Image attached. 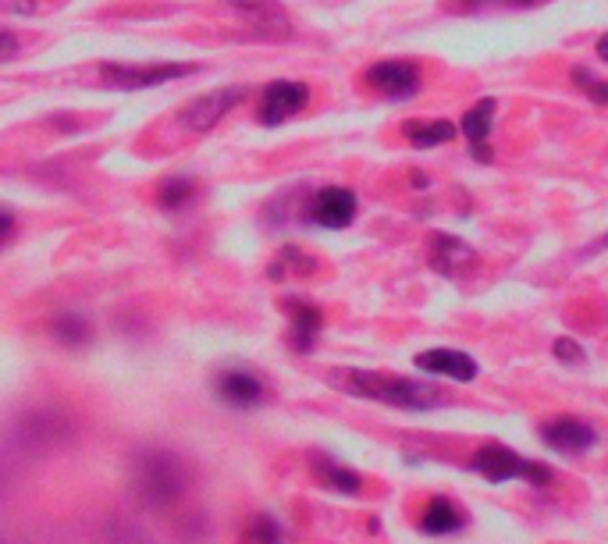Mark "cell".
Instances as JSON below:
<instances>
[{"mask_svg": "<svg viewBox=\"0 0 608 544\" xmlns=\"http://www.w3.org/2000/svg\"><path fill=\"white\" fill-rule=\"evenodd\" d=\"M328 381L338 392L395 406V410H413V413L434 410V406L445 402V392H437L434 384L399 378V373H381V370H349L346 367V370H331Z\"/></svg>", "mask_w": 608, "mask_h": 544, "instance_id": "6da1fadb", "label": "cell"}, {"mask_svg": "<svg viewBox=\"0 0 608 544\" xmlns=\"http://www.w3.org/2000/svg\"><path fill=\"white\" fill-rule=\"evenodd\" d=\"M470 470L481 473L484 481L492 484H505V481H530V484H548L552 481V470L534 463V459H523L513 449L505 445H481L470 459Z\"/></svg>", "mask_w": 608, "mask_h": 544, "instance_id": "7a4b0ae2", "label": "cell"}, {"mask_svg": "<svg viewBox=\"0 0 608 544\" xmlns=\"http://www.w3.org/2000/svg\"><path fill=\"white\" fill-rule=\"evenodd\" d=\"M199 72V64H104L100 68V86L107 90H122V93H135V90H154L164 86V82H175Z\"/></svg>", "mask_w": 608, "mask_h": 544, "instance_id": "3957f363", "label": "cell"}, {"mask_svg": "<svg viewBox=\"0 0 608 544\" xmlns=\"http://www.w3.org/2000/svg\"><path fill=\"white\" fill-rule=\"evenodd\" d=\"M246 90L243 86H228V90H214V93H203L196 100H189L182 111H178V125L189 129V132H210L221 117L243 104Z\"/></svg>", "mask_w": 608, "mask_h": 544, "instance_id": "277c9868", "label": "cell"}, {"mask_svg": "<svg viewBox=\"0 0 608 544\" xmlns=\"http://www.w3.org/2000/svg\"><path fill=\"white\" fill-rule=\"evenodd\" d=\"M307 104H310V86H307V82L278 79V82H270V86L264 90L257 117H260V125L275 129L281 122H289V117H296Z\"/></svg>", "mask_w": 608, "mask_h": 544, "instance_id": "5b68a950", "label": "cell"}, {"mask_svg": "<svg viewBox=\"0 0 608 544\" xmlns=\"http://www.w3.org/2000/svg\"><path fill=\"white\" fill-rule=\"evenodd\" d=\"M363 79L388 100H410L420 93V68L410 61H378L367 68Z\"/></svg>", "mask_w": 608, "mask_h": 544, "instance_id": "8992f818", "label": "cell"}, {"mask_svg": "<svg viewBox=\"0 0 608 544\" xmlns=\"http://www.w3.org/2000/svg\"><path fill=\"white\" fill-rule=\"evenodd\" d=\"M140 487H143L146 499L172 502L182 491V466L175 463L172 455L150 452V455H143V463H140Z\"/></svg>", "mask_w": 608, "mask_h": 544, "instance_id": "52a82bcc", "label": "cell"}, {"mask_svg": "<svg viewBox=\"0 0 608 544\" xmlns=\"http://www.w3.org/2000/svg\"><path fill=\"white\" fill-rule=\"evenodd\" d=\"M357 193L342 189V185H328L310 199V220L320 228H349L352 217H357Z\"/></svg>", "mask_w": 608, "mask_h": 544, "instance_id": "ba28073f", "label": "cell"}, {"mask_svg": "<svg viewBox=\"0 0 608 544\" xmlns=\"http://www.w3.org/2000/svg\"><path fill=\"white\" fill-rule=\"evenodd\" d=\"M540 438H545V445L555 449V452L577 455V452L595 449L598 431L590 428V423L577 420V417H559V420H552V423L540 428Z\"/></svg>", "mask_w": 608, "mask_h": 544, "instance_id": "9c48e42d", "label": "cell"}, {"mask_svg": "<svg viewBox=\"0 0 608 544\" xmlns=\"http://www.w3.org/2000/svg\"><path fill=\"white\" fill-rule=\"evenodd\" d=\"M416 370L442 373L449 381H473L477 378V363L463 349H427L416 356Z\"/></svg>", "mask_w": 608, "mask_h": 544, "instance_id": "30bf717a", "label": "cell"}, {"mask_svg": "<svg viewBox=\"0 0 608 544\" xmlns=\"http://www.w3.org/2000/svg\"><path fill=\"white\" fill-rule=\"evenodd\" d=\"M217 396H221L228 406H239V410H249V406H257L264 399V381L257 378V373L249 370H225L217 373Z\"/></svg>", "mask_w": 608, "mask_h": 544, "instance_id": "8fae6325", "label": "cell"}, {"mask_svg": "<svg viewBox=\"0 0 608 544\" xmlns=\"http://www.w3.org/2000/svg\"><path fill=\"white\" fill-rule=\"evenodd\" d=\"M495 114H498V104L495 96H484L477 100L466 114H463V135L473 143V153H477V161H487V135L495 129Z\"/></svg>", "mask_w": 608, "mask_h": 544, "instance_id": "7c38bea8", "label": "cell"}, {"mask_svg": "<svg viewBox=\"0 0 608 544\" xmlns=\"http://www.w3.org/2000/svg\"><path fill=\"white\" fill-rule=\"evenodd\" d=\"M285 310L292 317V346L299 352H310L320 328H324V314H320L313 302H302V299H285Z\"/></svg>", "mask_w": 608, "mask_h": 544, "instance_id": "4fadbf2b", "label": "cell"}, {"mask_svg": "<svg viewBox=\"0 0 608 544\" xmlns=\"http://www.w3.org/2000/svg\"><path fill=\"white\" fill-rule=\"evenodd\" d=\"M463 523H466V516L449 499H431L424 505V513H420V531L434 534V537H445V534L463 531Z\"/></svg>", "mask_w": 608, "mask_h": 544, "instance_id": "5bb4252c", "label": "cell"}, {"mask_svg": "<svg viewBox=\"0 0 608 544\" xmlns=\"http://www.w3.org/2000/svg\"><path fill=\"white\" fill-rule=\"evenodd\" d=\"M405 140H410L416 150H431V146H442L455 140V125L437 117V122H410L405 125Z\"/></svg>", "mask_w": 608, "mask_h": 544, "instance_id": "9a60e30c", "label": "cell"}, {"mask_svg": "<svg viewBox=\"0 0 608 544\" xmlns=\"http://www.w3.org/2000/svg\"><path fill=\"white\" fill-rule=\"evenodd\" d=\"M313 470H317V478H320V481L338 491V495H357L360 484H363L357 470H349V466H342V463H334V459H320V455H317V466H313Z\"/></svg>", "mask_w": 608, "mask_h": 544, "instance_id": "2e32d148", "label": "cell"}, {"mask_svg": "<svg viewBox=\"0 0 608 544\" xmlns=\"http://www.w3.org/2000/svg\"><path fill=\"white\" fill-rule=\"evenodd\" d=\"M434 270H445V275H452L455 267H460L463 260H470V249L455 239V235H434Z\"/></svg>", "mask_w": 608, "mask_h": 544, "instance_id": "e0dca14e", "label": "cell"}, {"mask_svg": "<svg viewBox=\"0 0 608 544\" xmlns=\"http://www.w3.org/2000/svg\"><path fill=\"white\" fill-rule=\"evenodd\" d=\"M196 196V182L193 178H164L161 182V189H157V203L164 211H182V207H189V199Z\"/></svg>", "mask_w": 608, "mask_h": 544, "instance_id": "ac0fdd59", "label": "cell"}, {"mask_svg": "<svg viewBox=\"0 0 608 544\" xmlns=\"http://www.w3.org/2000/svg\"><path fill=\"white\" fill-rule=\"evenodd\" d=\"M90 325L82 317H75V314H64V317H58L54 320V338L61 346H68V349H79V346H86L90 342Z\"/></svg>", "mask_w": 608, "mask_h": 544, "instance_id": "d6986e66", "label": "cell"}, {"mask_svg": "<svg viewBox=\"0 0 608 544\" xmlns=\"http://www.w3.org/2000/svg\"><path fill=\"white\" fill-rule=\"evenodd\" d=\"M573 82H577V86L584 90V96H590L595 104H601V107L608 104V82L598 79L590 68H573Z\"/></svg>", "mask_w": 608, "mask_h": 544, "instance_id": "ffe728a7", "label": "cell"}, {"mask_svg": "<svg viewBox=\"0 0 608 544\" xmlns=\"http://www.w3.org/2000/svg\"><path fill=\"white\" fill-rule=\"evenodd\" d=\"M246 544H281V526L270 516H257L246 526Z\"/></svg>", "mask_w": 608, "mask_h": 544, "instance_id": "44dd1931", "label": "cell"}, {"mask_svg": "<svg viewBox=\"0 0 608 544\" xmlns=\"http://www.w3.org/2000/svg\"><path fill=\"white\" fill-rule=\"evenodd\" d=\"M540 0H466V8L473 11H519V8H534Z\"/></svg>", "mask_w": 608, "mask_h": 544, "instance_id": "7402d4cb", "label": "cell"}, {"mask_svg": "<svg viewBox=\"0 0 608 544\" xmlns=\"http://www.w3.org/2000/svg\"><path fill=\"white\" fill-rule=\"evenodd\" d=\"M555 356H559L563 363H580L584 360V349L573 342V338H555Z\"/></svg>", "mask_w": 608, "mask_h": 544, "instance_id": "603a6c76", "label": "cell"}, {"mask_svg": "<svg viewBox=\"0 0 608 544\" xmlns=\"http://www.w3.org/2000/svg\"><path fill=\"white\" fill-rule=\"evenodd\" d=\"M0 8L11 14H37V0H0Z\"/></svg>", "mask_w": 608, "mask_h": 544, "instance_id": "cb8c5ba5", "label": "cell"}, {"mask_svg": "<svg viewBox=\"0 0 608 544\" xmlns=\"http://www.w3.org/2000/svg\"><path fill=\"white\" fill-rule=\"evenodd\" d=\"M19 54V40L11 37V32H0V61H8Z\"/></svg>", "mask_w": 608, "mask_h": 544, "instance_id": "d4e9b609", "label": "cell"}, {"mask_svg": "<svg viewBox=\"0 0 608 544\" xmlns=\"http://www.w3.org/2000/svg\"><path fill=\"white\" fill-rule=\"evenodd\" d=\"M11 235H14V217L11 211H0V246H4Z\"/></svg>", "mask_w": 608, "mask_h": 544, "instance_id": "484cf974", "label": "cell"}, {"mask_svg": "<svg viewBox=\"0 0 608 544\" xmlns=\"http://www.w3.org/2000/svg\"><path fill=\"white\" fill-rule=\"evenodd\" d=\"M598 58H601V61H608V32L598 40Z\"/></svg>", "mask_w": 608, "mask_h": 544, "instance_id": "4316f807", "label": "cell"}, {"mask_svg": "<svg viewBox=\"0 0 608 544\" xmlns=\"http://www.w3.org/2000/svg\"><path fill=\"white\" fill-rule=\"evenodd\" d=\"M413 185H416V189H427V178L420 175V172H413Z\"/></svg>", "mask_w": 608, "mask_h": 544, "instance_id": "83f0119b", "label": "cell"}]
</instances>
